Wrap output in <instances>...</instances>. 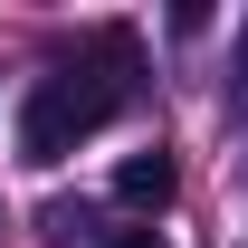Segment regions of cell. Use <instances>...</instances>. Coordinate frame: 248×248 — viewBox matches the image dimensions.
Masks as SVG:
<instances>
[{
	"mask_svg": "<svg viewBox=\"0 0 248 248\" xmlns=\"http://www.w3.org/2000/svg\"><path fill=\"white\" fill-rule=\"evenodd\" d=\"M134 77H143L134 29H95L77 67L29 77V95H19V162H38V172H48V162H67L95 124H115L124 105H134Z\"/></svg>",
	"mask_w": 248,
	"mask_h": 248,
	"instance_id": "6da1fadb",
	"label": "cell"
},
{
	"mask_svg": "<svg viewBox=\"0 0 248 248\" xmlns=\"http://www.w3.org/2000/svg\"><path fill=\"white\" fill-rule=\"evenodd\" d=\"M48 239H58V248H162L153 229H124V219H95V210H67V201L48 210Z\"/></svg>",
	"mask_w": 248,
	"mask_h": 248,
	"instance_id": "7a4b0ae2",
	"label": "cell"
},
{
	"mask_svg": "<svg viewBox=\"0 0 248 248\" xmlns=\"http://www.w3.org/2000/svg\"><path fill=\"white\" fill-rule=\"evenodd\" d=\"M172 182H182V172H172V153L153 143V153H134V162L115 172V201H124V210H162V201H172Z\"/></svg>",
	"mask_w": 248,
	"mask_h": 248,
	"instance_id": "3957f363",
	"label": "cell"
},
{
	"mask_svg": "<svg viewBox=\"0 0 248 248\" xmlns=\"http://www.w3.org/2000/svg\"><path fill=\"white\" fill-rule=\"evenodd\" d=\"M239 86H248V29H239Z\"/></svg>",
	"mask_w": 248,
	"mask_h": 248,
	"instance_id": "277c9868",
	"label": "cell"
}]
</instances>
